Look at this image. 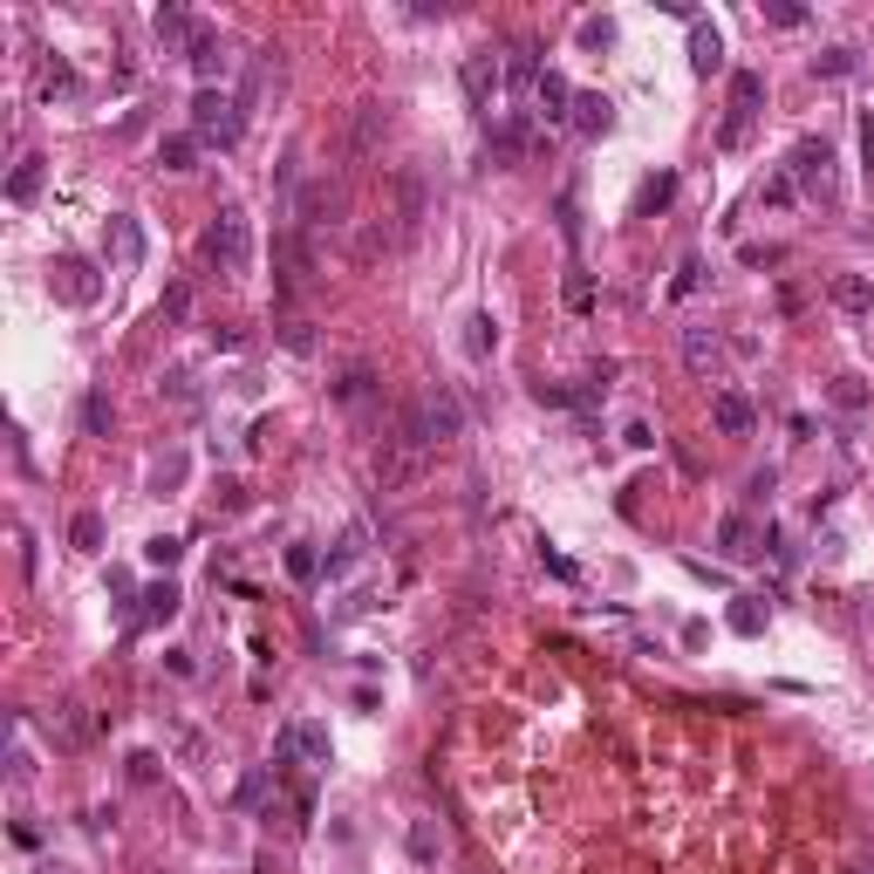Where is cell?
<instances>
[{
  "label": "cell",
  "mask_w": 874,
  "mask_h": 874,
  "mask_svg": "<svg viewBox=\"0 0 874 874\" xmlns=\"http://www.w3.org/2000/svg\"><path fill=\"white\" fill-rule=\"evenodd\" d=\"M683 363L697 376H717L725 369V336H717V328H683Z\"/></svg>",
  "instance_id": "18"
},
{
  "label": "cell",
  "mask_w": 874,
  "mask_h": 874,
  "mask_svg": "<svg viewBox=\"0 0 874 874\" xmlns=\"http://www.w3.org/2000/svg\"><path fill=\"white\" fill-rule=\"evenodd\" d=\"M867 397H874V390H867L861 376H834V383H827V403H834V410H847V417H861Z\"/></svg>",
  "instance_id": "28"
},
{
  "label": "cell",
  "mask_w": 874,
  "mask_h": 874,
  "mask_svg": "<svg viewBox=\"0 0 874 874\" xmlns=\"http://www.w3.org/2000/svg\"><path fill=\"white\" fill-rule=\"evenodd\" d=\"M369 390H376V376H369V369H363V363H355V369H349V376H342V383H336V397H342V403H349V410H355V403H363V397H369Z\"/></svg>",
  "instance_id": "35"
},
{
  "label": "cell",
  "mask_w": 874,
  "mask_h": 874,
  "mask_svg": "<svg viewBox=\"0 0 874 874\" xmlns=\"http://www.w3.org/2000/svg\"><path fill=\"white\" fill-rule=\"evenodd\" d=\"M622 437H629V451H650V445H656V430H650V424H629Z\"/></svg>",
  "instance_id": "52"
},
{
  "label": "cell",
  "mask_w": 874,
  "mask_h": 874,
  "mask_svg": "<svg viewBox=\"0 0 874 874\" xmlns=\"http://www.w3.org/2000/svg\"><path fill=\"white\" fill-rule=\"evenodd\" d=\"M417 226H424V178L403 171V178H397V246L417 240Z\"/></svg>",
  "instance_id": "16"
},
{
  "label": "cell",
  "mask_w": 874,
  "mask_h": 874,
  "mask_svg": "<svg viewBox=\"0 0 874 874\" xmlns=\"http://www.w3.org/2000/svg\"><path fill=\"white\" fill-rule=\"evenodd\" d=\"M144 560H150V568H178V560H185V539H171V533H158V539H150V547H144Z\"/></svg>",
  "instance_id": "33"
},
{
  "label": "cell",
  "mask_w": 874,
  "mask_h": 874,
  "mask_svg": "<svg viewBox=\"0 0 874 874\" xmlns=\"http://www.w3.org/2000/svg\"><path fill=\"white\" fill-rule=\"evenodd\" d=\"M711 424L725 430V437H752L758 410H752V397H744V390H717V397H711Z\"/></svg>",
  "instance_id": "15"
},
{
  "label": "cell",
  "mask_w": 874,
  "mask_h": 874,
  "mask_svg": "<svg viewBox=\"0 0 874 874\" xmlns=\"http://www.w3.org/2000/svg\"><path fill=\"white\" fill-rule=\"evenodd\" d=\"M110 417H117V410H110V397H89V403H83V424H89L96 437L110 430Z\"/></svg>",
  "instance_id": "46"
},
{
  "label": "cell",
  "mask_w": 874,
  "mask_h": 874,
  "mask_svg": "<svg viewBox=\"0 0 874 874\" xmlns=\"http://www.w3.org/2000/svg\"><path fill=\"white\" fill-rule=\"evenodd\" d=\"M792 198H800V185H792V171L779 165V171H773V178L758 185V205H792Z\"/></svg>",
  "instance_id": "34"
},
{
  "label": "cell",
  "mask_w": 874,
  "mask_h": 874,
  "mask_svg": "<svg viewBox=\"0 0 874 874\" xmlns=\"http://www.w3.org/2000/svg\"><path fill=\"white\" fill-rule=\"evenodd\" d=\"M758 102H765V75L758 69H731V117H725V131H717V144L738 150L744 131H752V117H758Z\"/></svg>",
  "instance_id": "7"
},
{
  "label": "cell",
  "mask_w": 874,
  "mask_h": 874,
  "mask_svg": "<svg viewBox=\"0 0 874 874\" xmlns=\"http://www.w3.org/2000/svg\"><path fill=\"white\" fill-rule=\"evenodd\" d=\"M288 574H294V581H315V574H321V554L307 547V539H294V547H288Z\"/></svg>",
  "instance_id": "36"
},
{
  "label": "cell",
  "mask_w": 874,
  "mask_h": 874,
  "mask_svg": "<svg viewBox=\"0 0 874 874\" xmlns=\"http://www.w3.org/2000/svg\"><path fill=\"white\" fill-rule=\"evenodd\" d=\"M697 288H704V260H683V267H677V280H670V294L683 301V294H697Z\"/></svg>",
  "instance_id": "43"
},
{
  "label": "cell",
  "mask_w": 874,
  "mask_h": 874,
  "mask_svg": "<svg viewBox=\"0 0 874 874\" xmlns=\"http://www.w3.org/2000/svg\"><path fill=\"white\" fill-rule=\"evenodd\" d=\"M69 547H75V554H96V547H102V520H96V512H75Z\"/></svg>",
  "instance_id": "32"
},
{
  "label": "cell",
  "mask_w": 874,
  "mask_h": 874,
  "mask_svg": "<svg viewBox=\"0 0 874 874\" xmlns=\"http://www.w3.org/2000/svg\"><path fill=\"white\" fill-rule=\"evenodd\" d=\"M568 123H574L581 137H602L608 123H615V102H608V96H595V89H574V117H568Z\"/></svg>",
  "instance_id": "20"
},
{
  "label": "cell",
  "mask_w": 874,
  "mask_h": 874,
  "mask_svg": "<svg viewBox=\"0 0 874 874\" xmlns=\"http://www.w3.org/2000/svg\"><path fill=\"white\" fill-rule=\"evenodd\" d=\"M41 874H69V867H62V861H41Z\"/></svg>",
  "instance_id": "53"
},
{
  "label": "cell",
  "mask_w": 874,
  "mask_h": 874,
  "mask_svg": "<svg viewBox=\"0 0 874 874\" xmlns=\"http://www.w3.org/2000/svg\"><path fill=\"white\" fill-rule=\"evenodd\" d=\"M8 779H14V786L35 779V758H28V744H21V738H14V752H8Z\"/></svg>",
  "instance_id": "44"
},
{
  "label": "cell",
  "mask_w": 874,
  "mask_h": 874,
  "mask_svg": "<svg viewBox=\"0 0 874 874\" xmlns=\"http://www.w3.org/2000/svg\"><path fill=\"white\" fill-rule=\"evenodd\" d=\"M506 89V62L493 56V48H478V56H465V96L472 110H493V96Z\"/></svg>",
  "instance_id": "12"
},
{
  "label": "cell",
  "mask_w": 874,
  "mask_h": 874,
  "mask_svg": "<svg viewBox=\"0 0 874 874\" xmlns=\"http://www.w3.org/2000/svg\"><path fill=\"white\" fill-rule=\"evenodd\" d=\"M131 779H144V786L158 779V752H137V758H131Z\"/></svg>",
  "instance_id": "50"
},
{
  "label": "cell",
  "mask_w": 874,
  "mask_h": 874,
  "mask_svg": "<svg viewBox=\"0 0 874 874\" xmlns=\"http://www.w3.org/2000/svg\"><path fill=\"white\" fill-rule=\"evenodd\" d=\"M219 506L240 512V506H246V485H240V478H219Z\"/></svg>",
  "instance_id": "49"
},
{
  "label": "cell",
  "mask_w": 874,
  "mask_h": 874,
  "mask_svg": "<svg viewBox=\"0 0 874 874\" xmlns=\"http://www.w3.org/2000/svg\"><path fill=\"white\" fill-rule=\"evenodd\" d=\"M328 752L336 744H328V725H315V717H294V725L274 731V773H294V765L315 773V765H328Z\"/></svg>",
  "instance_id": "5"
},
{
  "label": "cell",
  "mask_w": 874,
  "mask_h": 874,
  "mask_svg": "<svg viewBox=\"0 0 874 874\" xmlns=\"http://www.w3.org/2000/svg\"><path fill=\"white\" fill-rule=\"evenodd\" d=\"M390 131V117H383V102H363V110H355V137H349V158L363 165L369 150H376V137Z\"/></svg>",
  "instance_id": "24"
},
{
  "label": "cell",
  "mask_w": 874,
  "mask_h": 874,
  "mask_svg": "<svg viewBox=\"0 0 874 874\" xmlns=\"http://www.w3.org/2000/svg\"><path fill=\"white\" fill-rule=\"evenodd\" d=\"M41 178H48V158H41V150H28V158L8 171V198L14 205H35L41 198Z\"/></svg>",
  "instance_id": "21"
},
{
  "label": "cell",
  "mask_w": 874,
  "mask_h": 874,
  "mask_svg": "<svg viewBox=\"0 0 874 874\" xmlns=\"http://www.w3.org/2000/svg\"><path fill=\"white\" fill-rule=\"evenodd\" d=\"M397 437H410V445L437 451V445H451V437H465V410H458V397L445 390V383H437V390H424L417 403L397 410Z\"/></svg>",
  "instance_id": "1"
},
{
  "label": "cell",
  "mask_w": 874,
  "mask_h": 874,
  "mask_svg": "<svg viewBox=\"0 0 874 874\" xmlns=\"http://www.w3.org/2000/svg\"><path fill=\"white\" fill-rule=\"evenodd\" d=\"M198 150H205V144H198L192 131H171V137H158V171H192V165H198Z\"/></svg>",
  "instance_id": "26"
},
{
  "label": "cell",
  "mask_w": 874,
  "mask_h": 874,
  "mask_svg": "<svg viewBox=\"0 0 874 874\" xmlns=\"http://www.w3.org/2000/svg\"><path fill=\"white\" fill-rule=\"evenodd\" d=\"M363 554H369V526H349V533L336 539V554L321 560V574H328V581H342V574L363 568Z\"/></svg>",
  "instance_id": "19"
},
{
  "label": "cell",
  "mask_w": 874,
  "mask_h": 874,
  "mask_svg": "<svg viewBox=\"0 0 874 874\" xmlns=\"http://www.w3.org/2000/svg\"><path fill=\"white\" fill-rule=\"evenodd\" d=\"M185 315H192V288L178 280V288L165 294V307H158V321H185Z\"/></svg>",
  "instance_id": "42"
},
{
  "label": "cell",
  "mask_w": 874,
  "mask_h": 874,
  "mask_svg": "<svg viewBox=\"0 0 874 874\" xmlns=\"http://www.w3.org/2000/svg\"><path fill=\"white\" fill-rule=\"evenodd\" d=\"M608 41H615V21L608 14H587L581 21V48H608Z\"/></svg>",
  "instance_id": "41"
},
{
  "label": "cell",
  "mask_w": 874,
  "mask_h": 874,
  "mask_svg": "<svg viewBox=\"0 0 874 874\" xmlns=\"http://www.w3.org/2000/svg\"><path fill=\"white\" fill-rule=\"evenodd\" d=\"M437 854H445L437 827H430V820H410V861H417V867H437Z\"/></svg>",
  "instance_id": "31"
},
{
  "label": "cell",
  "mask_w": 874,
  "mask_h": 874,
  "mask_svg": "<svg viewBox=\"0 0 874 874\" xmlns=\"http://www.w3.org/2000/svg\"><path fill=\"white\" fill-rule=\"evenodd\" d=\"M246 131V102L233 89H198L192 96V137L198 144H213V150H233Z\"/></svg>",
  "instance_id": "3"
},
{
  "label": "cell",
  "mask_w": 874,
  "mask_h": 874,
  "mask_svg": "<svg viewBox=\"0 0 874 874\" xmlns=\"http://www.w3.org/2000/svg\"><path fill=\"white\" fill-rule=\"evenodd\" d=\"M493 349H499V321L493 315H472L465 321V355H472V363H485Z\"/></svg>",
  "instance_id": "30"
},
{
  "label": "cell",
  "mask_w": 874,
  "mask_h": 874,
  "mask_svg": "<svg viewBox=\"0 0 874 874\" xmlns=\"http://www.w3.org/2000/svg\"><path fill=\"white\" fill-rule=\"evenodd\" d=\"M424 465H430V451L390 430V437H383V451H376V485H383V493H403V485L424 478Z\"/></svg>",
  "instance_id": "6"
},
{
  "label": "cell",
  "mask_w": 874,
  "mask_h": 874,
  "mask_svg": "<svg viewBox=\"0 0 874 874\" xmlns=\"http://www.w3.org/2000/svg\"><path fill=\"white\" fill-rule=\"evenodd\" d=\"M267 800V773H246L240 779V806H260Z\"/></svg>",
  "instance_id": "48"
},
{
  "label": "cell",
  "mask_w": 874,
  "mask_h": 874,
  "mask_svg": "<svg viewBox=\"0 0 874 874\" xmlns=\"http://www.w3.org/2000/svg\"><path fill=\"white\" fill-rule=\"evenodd\" d=\"M75 89H83V83H75L69 62H48V69H41V96H75Z\"/></svg>",
  "instance_id": "37"
},
{
  "label": "cell",
  "mask_w": 874,
  "mask_h": 874,
  "mask_svg": "<svg viewBox=\"0 0 874 874\" xmlns=\"http://www.w3.org/2000/svg\"><path fill=\"white\" fill-rule=\"evenodd\" d=\"M765 21H773V28H800L806 8H800V0H765Z\"/></svg>",
  "instance_id": "40"
},
{
  "label": "cell",
  "mask_w": 874,
  "mask_h": 874,
  "mask_svg": "<svg viewBox=\"0 0 874 874\" xmlns=\"http://www.w3.org/2000/svg\"><path fill=\"white\" fill-rule=\"evenodd\" d=\"M178 608H185V595H178V581H150L144 595H137V615H131V629H158V622H171Z\"/></svg>",
  "instance_id": "14"
},
{
  "label": "cell",
  "mask_w": 874,
  "mask_h": 874,
  "mask_svg": "<svg viewBox=\"0 0 874 874\" xmlns=\"http://www.w3.org/2000/svg\"><path fill=\"white\" fill-rule=\"evenodd\" d=\"M321 226H349V185H307L301 192V233H321Z\"/></svg>",
  "instance_id": "9"
},
{
  "label": "cell",
  "mask_w": 874,
  "mask_h": 874,
  "mask_svg": "<svg viewBox=\"0 0 874 874\" xmlns=\"http://www.w3.org/2000/svg\"><path fill=\"white\" fill-rule=\"evenodd\" d=\"M847 69H854V48H827V56H813V75H827V83L847 75Z\"/></svg>",
  "instance_id": "39"
},
{
  "label": "cell",
  "mask_w": 874,
  "mask_h": 874,
  "mask_svg": "<svg viewBox=\"0 0 874 874\" xmlns=\"http://www.w3.org/2000/svg\"><path fill=\"white\" fill-rule=\"evenodd\" d=\"M102 260H110L117 274H137L144 267V226L131 213H110V226H102Z\"/></svg>",
  "instance_id": "8"
},
{
  "label": "cell",
  "mask_w": 874,
  "mask_h": 874,
  "mask_svg": "<svg viewBox=\"0 0 874 874\" xmlns=\"http://www.w3.org/2000/svg\"><path fill=\"white\" fill-rule=\"evenodd\" d=\"M539 75H547V69H539V48H533V41H512V48H506V83H512V89H533Z\"/></svg>",
  "instance_id": "25"
},
{
  "label": "cell",
  "mask_w": 874,
  "mask_h": 874,
  "mask_svg": "<svg viewBox=\"0 0 874 874\" xmlns=\"http://www.w3.org/2000/svg\"><path fill=\"white\" fill-rule=\"evenodd\" d=\"M786 171H792V185H800L813 205H834L840 198V171H834V144L827 137H800V144H792V158H786Z\"/></svg>",
  "instance_id": "4"
},
{
  "label": "cell",
  "mask_w": 874,
  "mask_h": 874,
  "mask_svg": "<svg viewBox=\"0 0 874 874\" xmlns=\"http://www.w3.org/2000/svg\"><path fill=\"white\" fill-rule=\"evenodd\" d=\"M670 198H677V171H656V178H642V192H635V219L663 213Z\"/></svg>",
  "instance_id": "27"
},
{
  "label": "cell",
  "mask_w": 874,
  "mask_h": 874,
  "mask_svg": "<svg viewBox=\"0 0 874 874\" xmlns=\"http://www.w3.org/2000/svg\"><path fill=\"white\" fill-rule=\"evenodd\" d=\"M48 288H56V301H69V307H89L102 294V280H96L89 260H56L48 267Z\"/></svg>",
  "instance_id": "11"
},
{
  "label": "cell",
  "mask_w": 874,
  "mask_h": 874,
  "mask_svg": "<svg viewBox=\"0 0 874 874\" xmlns=\"http://www.w3.org/2000/svg\"><path fill=\"white\" fill-rule=\"evenodd\" d=\"M280 342H288L294 355H307V349H315V328H307V321H280Z\"/></svg>",
  "instance_id": "45"
},
{
  "label": "cell",
  "mask_w": 874,
  "mask_h": 874,
  "mask_svg": "<svg viewBox=\"0 0 874 874\" xmlns=\"http://www.w3.org/2000/svg\"><path fill=\"white\" fill-rule=\"evenodd\" d=\"M690 69H697L704 75V83H711V75H725V35H717V21H690Z\"/></svg>",
  "instance_id": "13"
},
{
  "label": "cell",
  "mask_w": 874,
  "mask_h": 874,
  "mask_svg": "<svg viewBox=\"0 0 874 874\" xmlns=\"http://www.w3.org/2000/svg\"><path fill=\"white\" fill-rule=\"evenodd\" d=\"M539 560H547V574H554V581H574V560H560V554H547V547H539Z\"/></svg>",
  "instance_id": "51"
},
{
  "label": "cell",
  "mask_w": 874,
  "mask_h": 874,
  "mask_svg": "<svg viewBox=\"0 0 874 874\" xmlns=\"http://www.w3.org/2000/svg\"><path fill=\"white\" fill-rule=\"evenodd\" d=\"M185 62L198 75V89H226V75H233V56H226V41L213 28H198V41L185 48Z\"/></svg>",
  "instance_id": "10"
},
{
  "label": "cell",
  "mask_w": 874,
  "mask_h": 874,
  "mask_svg": "<svg viewBox=\"0 0 874 874\" xmlns=\"http://www.w3.org/2000/svg\"><path fill=\"white\" fill-rule=\"evenodd\" d=\"M178 478H185V458H178V451H171V458H165V465H158V472H150V485H158V493H171V485H178Z\"/></svg>",
  "instance_id": "47"
},
{
  "label": "cell",
  "mask_w": 874,
  "mask_h": 874,
  "mask_svg": "<svg viewBox=\"0 0 874 874\" xmlns=\"http://www.w3.org/2000/svg\"><path fill=\"white\" fill-rule=\"evenodd\" d=\"M834 307L840 315H874V288H867V274H834Z\"/></svg>",
  "instance_id": "23"
},
{
  "label": "cell",
  "mask_w": 874,
  "mask_h": 874,
  "mask_svg": "<svg viewBox=\"0 0 874 874\" xmlns=\"http://www.w3.org/2000/svg\"><path fill=\"white\" fill-rule=\"evenodd\" d=\"M717 547H725L731 560H744V554H758L765 547V533L744 520V512H725V526H717Z\"/></svg>",
  "instance_id": "22"
},
{
  "label": "cell",
  "mask_w": 874,
  "mask_h": 874,
  "mask_svg": "<svg viewBox=\"0 0 874 874\" xmlns=\"http://www.w3.org/2000/svg\"><path fill=\"white\" fill-rule=\"evenodd\" d=\"M56 738H62V744H83V738H89V717H83V704H62V725H56Z\"/></svg>",
  "instance_id": "38"
},
{
  "label": "cell",
  "mask_w": 874,
  "mask_h": 874,
  "mask_svg": "<svg viewBox=\"0 0 874 874\" xmlns=\"http://www.w3.org/2000/svg\"><path fill=\"white\" fill-rule=\"evenodd\" d=\"M731 635H765V602L758 595H731Z\"/></svg>",
  "instance_id": "29"
},
{
  "label": "cell",
  "mask_w": 874,
  "mask_h": 874,
  "mask_svg": "<svg viewBox=\"0 0 874 874\" xmlns=\"http://www.w3.org/2000/svg\"><path fill=\"white\" fill-rule=\"evenodd\" d=\"M533 102H539V117H547V123H568V117H574V83H568L560 69H547V75L533 83Z\"/></svg>",
  "instance_id": "17"
},
{
  "label": "cell",
  "mask_w": 874,
  "mask_h": 874,
  "mask_svg": "<svg viewBox=\"0 0 874 874\" xmlns=\"http://www.w3.org/2000/svg\"><path fill=\"white\" fill-rule=\"evenodd\" d=\"M205 260H213L226 280H246L253 267V219L240 213V205H219L213 226H205Z\"/></svg>",
  "instance_id": "2"
}]
</instances>
